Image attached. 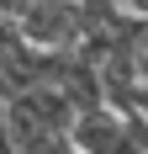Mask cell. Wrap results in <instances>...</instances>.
I'll use <instances>...</instances> for the list:
<instances>
[{"label":"cell","instance_id":"obj_1","mask_svg":"<svg viewBox=\"0 0 148 154\" xmlns=\"http://www.w3.org/2000/svg\"><path fill=\"white\" fill-rule=\"evenodd\" d=\"M5 32L43 53H85V11L79 0H0Z\"/></svg>","mask_w":148,"mask_h":154},{"label":"cell","instance_id":"obj_2","mask_svg":"<svg viewBox=\"0 0 148 154\" xmlns=\"http://www.w3.org/2000/svg\"><path fill=\"white\" fill-rule=\"evenodd\" d=\"M143 117H148V96H143Z\"/></svg>","mask_w":148,"mask_h":154}]
</instances>
